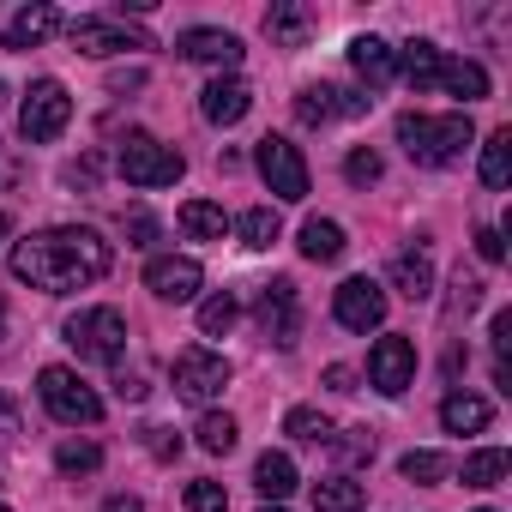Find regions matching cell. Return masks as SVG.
I'll return each instance as SVG.
<instances>
[{"instance_id":"9a60e30c","label":"cell","mask_w":512,"mask_h":512,"mask_svg":"<svg viewBox=\"0 0 512 512\" xmlns=\"http://www.w3.org/2000/svg\"><path fill=\"white\" fill-rule=\"evenodd\" d=\"M368 109H374V97L338 91V85H302V97H296V121L302 127H326L338 115H368Z\"/></svg>"},{"instance_id":"8d00e7d4","label":"cell","mask_w":512,"mask_h":512,"mask_svg":"<svg viewBox=\"0 0 512 512\" xmlns=\"http://www.w3.org/2000/svg\"><path fill=\"white\" fill-rule=\"evenodd\" d=\"M332 452H338L344 464H368V458H374V434H368V428H350L344 440L332 434Z\"/></svg>"},{"instance_id":"7c38bea8","label":"cell","mask_w":512,"mask_h":512,"mask_svg":"<svg viewBox=\"0 0 512 512\" xmlns=\"http://www.w3.org/2000/svg\"><path fill=\"white\" fill-rule=\"evenodd\" d=\"M410 380H416V344L398 338V332H386V338L368 350V386L386 392V398H404Z\"/></svg>"},{"instance_id":"9c48e42d","label":"cell","mask_w":512,"mask_h":512,"mask_svg":"<svg viewBox=\"0 0 512 512\" xmlns=\"http://www.w3.org/2000/svg\"><path fill=\"white\" fill-rule=\"evenodd\" d=\"M169 386H175V398H187V404H211V398H223V386H229V356H217L211 344H187V350L175 356Z\"/></svg>"},{"instance_id":"ac0fdd59","label":"cell","mask_w":512,"mask_h":512,"mask_svg":"<svg viewBox=\"0 0 512 512\" xmlns=\"http://www.w3.org/2000/svg\"><path fill=\"white\" fill-rule=\"evenodd\" d=\"M55 31H67V19H61L55 7H25V13L7 19V37H0V43H7L13 55H31V49H43Z\"/></svg>"},{"instance_id":"8fae6325","label":"cell","mask_w":512,"mask_h":512,"mask_svg":"<svg viewBox=\"0 0 512 512\" xmlns=\"http://www.w3.org/2000/svg\"><path fill=\"white\" fill-rule=\"evenodd\" d=\"M332 320L344 332H380L386 326V290L374 278H344L332 290Z\"/></svg>"},{"instance_id":"52a82bcc","label":"cell","mask_w":512,"mask_h":512,"mask_svg":"<svg viewBox=\"0 0 512 512\" xmlns=\"http://www.w3.org/2000/svg\"><path fill=\"white\" fill-rule=\"evenodd\" d=\"M253 326H260L266 344L296 350V338H302V302H296V284L290 278H272V284L253 290Z\"/></svg>"},{"instance_id":"ba28073f","label":"cell","mask_w":512,"mask_h":512,"mask_svg":"<svg viewBox=\"0 0 512 512\" xmlns=\"http://www.w3.org/2000/svg\"><path fill=\"white\" fill-rule=\"evenodd\" d=\"M67 121H73L67 85H61V79H31L25 109H19V133H25L31 145H55V139L67 133Z\"/></svg>"},{"instance_id":"7402d4cb","label":"cell","mask_w":512,"mask_h":512,"mask_svg":"<svg viewBox=\"0 0 512 512\" xmlns=\"http://www.w3.org/2000/svg\"><path fill=\"white\" fill-rule=\"evenodd\" d=\"M296 482H302V476H296V458H290V452H260V458H253V488H260L272 506L290 500Z\"/></svg>"},{"instance_id":"e575fe53","label":"cell","mask_w":512,"mask_h":512,"mask_svg":"<svg viewBox=\"0 0 512 512\" xmlns=\"http://www.w3.org/2000/svg\"><path fill=\"white\" fill-rule=\"evenodd\" d=\"M398 476H404V482H440V476H452V458L422 446V452H404V458H398Z\"/></svg>"},{"instance_id":"603a6c76","label":"cell","mask_w":512,"mask_h":512,"mask_svg":"<svg viewBox=\"0 0 512 512\" xmlns=\"http://www.w3.org/2000/svg\"><path fill=\"white\" fill-rule=\"evenodd\" d=\"M308 31H314V13L302 7V0H278V7L266 13V37H272L278 49H302Z\"/></svg>"},{"instance_id":"484cf974","label":"cell","mask_w":512,"mask_h":512,"mask_svg":"<svg viewBox=\"0 0 512 512\" xmlns=\"http://www.w3.org/2000/svg\"><path fill=\"white\" fill-rule=\"evenodd\" d=\"M284 434H290L296 446H332L338 428H332V416H326L320 404H296V410L284 416Z\"/></svg>"},{"instance_id":"ffe728a7","label":"cell","mask_w":512,"mask_h":512,"mask_svg":"<svg viewBox=\"0 0 512 512\" xmlns=\"http://www.w3.org/2000/svg\"><path fill=\"white\" fill-rule=\"evenodd\" d=\"M494 422V404L488 398H476V392H446L440 398V428L446 434H482Z\"/></svg>"},{"instance_id":"4fadbf2b","label":"cell","mask_w":512,"mask_h":512,"mask_svg":"<svg viewBox=\"0 0 512 512\" xmlns=\"http://www.w3.org/2000/svg\"><path fill=\"white\" fill-rule=\"evenodd\" d=\"M175 49H181V61H199V67H217V79L223 73H235L241 67V37L235 31H217V25H193V31H181L175 37Z\"/></svg>"},{"instance_id":"d6986e66","label":"cell","mask_w":512,"mask_h":512,"mask_svg":"<svg viewBox=\"0 0 512 512\" xmlns=\"http://www.w3.org/2000/svg\"><path fill=\"white\" fill-rule=\"evenodd\" d=\"M350 67L368 79V85H386V79H398V49L386 43V37H350Z\"/></svg>"},{"instance_id":"5b68a950","label":"cell","mask_w":512,"mask_h":512,"mask_svg":"<svg viewBox=\"0 0 512 512\" xmlns=\"http://www.w3.org/2000/svg\"><path fill=\"white\" fill-rule=\"evenodd\" d=\"M115 169H121L133 187H175L187 163H181V151L163 145L157 133H127L121 151H115Z\"/></svg>"},{"instance_id":"2e32d148","label":"cell","mask_w":512,"mask_h":512,"mask_svg":"<svg viewBox=\"0 0 512 512\" xmlns=\"http://www.w3.org/2000/svg\"><path fill=\"white\" fill-rule=\"evenodd\" d=\"M440 73H446V49L440 43H428V37H410L404 49H398V79L422 97V91H440Z\"/></svg>"},{"instance_id":"836d02e7","label":"cell","mask_w":512,"mask_h":512,"mask_svg":"<svg viewBox=\"0 0 512 512\" xmlns=\"http://www.w3.org/2000/svg\"><path fill=\"white\" fill-rule=\"evenodd\" d=\"M97 464H103V446L97 440H61L55 446V470L61 476H91Z\"/></svg>"},{"instance_id":"e0dca14e","label":"cell","mask_w":512,"mask_h":512,"mask_svg":"<svg viewBox=\"0 0 512 512\" xmlns=\"http://www.w3.org/2000/svg\"><path fill=\"white\" fill-rule=\"evenodd\" d=\"M247 109H253V85L235 79V73H229V79H211V85L199 91V115H205L211 127H235Z\"/></svg>"},{"instance_id":"4316f807","label":"cell","mask_w":512,"mask_h":512,"mask_svg":"<svg viewBox=\"0 0 512 512\" xmlns=\"http://www.w3.org/2000/svg\"><path fill=\"white\" fill-rule=\"evenodd\" d=\"M181 229H187L193 241H223V235H229V211L211 205V199H187V205H181Z\"/></svg>"},{"instance_id":"bcb514c9","label":"cell","mask_w":512,"mask_h":512,"mask_svg":"<svg viewBox=\"0 0 512 512\" xmlns=\"http://www.w3.org/2000/svg\"><path fill=\"white\" fill-rule=\"evenodd\" d=\"M0 235H13V217H7V211H0Z\"/></svg>"},{"instance_id":"f6af8a7d","label":"cell","mask_w":512,"mask_h":512,"mask_svg":"<svg viewBox=\"0 0 512 512\" xmlns=\"http://www.w3.org/2000/svg\"><path fill=\"white\" fill-rule=\"evenodd\" d=\"M13 181H19V163H13L7 151H0V187H13Z\"/></svg>"},{"instance_id":"d6a6232c","label":"cell","mask_w":512,"mask_h":512,"mask_svg":"<svg viewBox=\"0 0 512 512\" xmlns=\"http://www.w3.org/2000/svg\"><path fill=\"white\" fill-rule=\"evenodd\" d=\"M193 434H199V452H211V458H229L235 452V416H223V410H205Z\"/></svg>"},{"instance_id":"277c9868","label":"cell","mask_w":512,"mask_h":512,"mask_svg":"<svg viewBox=\"0 0 512 512\" xmlns=\"http://www.w3.org/2000/svg\"><path fill=\"white\" fill-rule=\"evenodd\" d=\"M67 37H73V49H79V55H91V61L133 55V49H157V43H151V31L127 25L121 13H85V19H67Z\"/></svg>"},{"instance_id":"f35d334b","label":"cell","mask_w":512,"mask_h":512,"mask_svg":"<svg viewBox=\"0 0 512 512\" xmlns=\"http://www.w3.org/2000/svg\"><path fill=\"white\" fill-rule=\"evenodd\" d=\"M121 229H127V247H151V241H157V217H151L145 205H133V211L121 217Z\"/></svg>"},{"instance_id":"d590c367","label":"cell","mask_w":512,"mask_h":512,"mask_svg":"<svg viewBox=\"0 0 512 512\" xmlns=\"http://www.w3.org/2000/svg\"><path fill=\"white\" fill-rule=\"evenodd\" d=\"M187 512H229V494H223V482H187Z\"/></svg>"},{"instance_id":"83f0119b","label":"cell","mask_w":512,"mask_h":512,"mask_svg":"<svg viewBox=\"0 0 512 512\" xmlns=\"http://www.w3.org/2000/svg\"><path fill=\"white\" fill-rule=\"evenodd\" d=\"M506 470H512V458H506L500 446H482V452H470V458L458 464L464 488H500V482H506Z\"/></svg>"},{"instance_id":"3957f363","label":"cell","mask_w":512,"mask_h":512,"mask_svg":"<svg viewBox=\"0 0 512 512\" xmlns=\"http://www.w3.org/2000/svg\"><path fill=\"white\" fill-rule=\"evenodd\" d=\"M37 398H43V410L61 422V428H97L103 422V398L85 386V374H73V368H43L37 374Z\"/></svg>"},{"instance_id":"74e56055","label":"cell","mask_w":512,"mask_h":512,"mask_svg":"<svg viewBox=\"0 0 512 512\" xmlns=\"http://www.w3.org/2000/svg\"><path fill=\"white\" fill-rule=\"evenodd\" d=\"M344 175H350L356 187H368V181H380V151H368V145H356V151L344 157Z\"/></svg>"},{"instance_id":"f907efd6","label":"cell","mask_w":512,"mask_h":512,"mask_svg":"<svg viewBox=\"0 0 512 512\" xmlns=\"http://www.w3.org/2000/svg\"><path fill=\"white\" fill-rule=\"evenodd\" d=\"M0 512H13V506H0Z\"/></svg>"},{"instance_id":"60d3db41","label":"cell","mask_w":512,"mask_h":512,"mask_svg":"<svg viewBox=\"0 0 512 512\" xmlns=\"http://www.w3.org/2000/svg\"><path fill=\"white\" fill-rule=\"evenodd\" d=\"M452 290H458V296H452V314L482 308V284H476V278H464V272H458V284H452Z\"/></svg>"},{"instance_id":"7dc6e473","label":"cell","mask_w":512,"mask_h":512,"mask_svg":"<svg viewBox=\"0 0 512 512\" xmlns=\"http://www.w3.org/2000/svg\"><path fill=\"white\" fill-rule=\"evenodd\" d=\"M0 338H7V302H0Z\"/></svg>"},{"instance_id":"7bdbcfd3","label":"cell","mask_w":512,"mask_h":512,"mask_svg":"<svg viewBox=\"0 0 512 512\" xmlns=\"http://www.w3.org/2000/svg\"><path fill=\"white\" fill-rule=\"evenodd\" d=\"M350 380H356V374H350V368H344V362H338V368H326V386H332V392H356V386H350Z\"/></svg>"},{"instance_id":"ee69618b","label":"cell","mask_w":512,"mask_h":512,"mask_svg":"<svg viewBox=\"0 0 512 512\" xmlns=\"http://www.w3.org/2000/svg\"><path fill=\"white\" fill-rule=\"evenodd\" d=\"M103 512H145V506H139L133 494H109V500H103Z\"/></svg>"},{"instance_id":"1f68e13d","label":"cell","mask_w":512,"mask_h":512,"mask_svg":"<svg viewBox=\"0 0 512 512\" xmlns=\"http://www.w3.org/2000/svg\"><path fill=\"white\" fill-rule=\"evenodd\" d=\"M241 320V302H235V290H217V296H205L199 302V332L205 338H229V326Z\"/></svg>"},{"instance_id":"6da1fadb","label":"cell","mask_w":512,"mask_h":512,"mask_svg":"<svg viewBox=\"0 0 512 512\" xmlns=\"http://www.w3.org/2000/svg\"><path fill=\"white\" fill-rule=\"evenodd\" d=\"M7 266L19 284H31L43 296H79L115 272V247L85 223H49V229H31L13 241Z\"/></svg>"},{"instance_id":"f546056e","label":"cell","mask_w":512,"mask_h":512,"mask_svg":"<svg viewBox=\"0 0 512 512\" xmlns=\"http://www.w3.org/2000/svg\"><path fill=\"white\" fill-rule=\"evenodd\" d=\"M302 253H308L314 266L338 260V253H344V223H332V217H308V223H302Z\"/></svg>"},{"instance_id":"b9f144b4","label":"cell","mask_w":512,"mask_h":512,"mask_svg":"<svg viewBox=\"0 0 512 512\" xmlns=\"http://www.w3.org/2000/svg\"><path fill=\"white\" fill-rule=\"evenodd\" d=\"M145 452H151V458H175V452H181V434H169V428H145Z\"/></svg>"},{"instance_id":"ab89813d","label":"cell","mask_w":512,"mask_h":512,"mask_svg":"<svg viewBox=\"0 0 512 512\" xmlns=\"http://www.w3.org/2000/svg\"><path fill=\"white\" fill-rule=\"evenodd\" d=\"M476 253H482L488 266H500V260H506V241H500V229H494V223H482V229H476Z\"/></svg>"},{"instance_id":"7a4b0ae2","label":"cell","mask_w":512,"mask_h":512,"mask_svg":"<svg viewBox=\"0 0 512 512\" xmlns=\"http://www.w3.org/2000/svg\"><path fill=\"white\" fill-rule=\"evenodd\" d=\"M470 139H476L470 115H398V145H404V157L422 163V169L458 163V157L470 151Z\"/></svg>"},{"instance_id":"5bb4252c","label":"cell","mask_w":512,"mask_h":512,"mask_svg":"<svg viewBox=\"0 0 512 512\" xmlns=\"http://www.w3.org/2000/svg\"><path fill=\"white\" fill-rule=\"evenodd\" d=\"M199 284H205V272H199V260H187V253H157L145 266V290L157 302H193Z\"/></svg>"},{"instance_id":"44dd1931","label":"cell","mask_w":512,"mask_h":512,"mask_svg":"<svg viewBox=\"0 0 512 512\" xmlns=\"http://www.w3.org/2000/svg\"><path fill=\"white\" fill-rule=\"evenodd\" d=\"M392 284H398V296H410V302H428L434 296V260L422 247H404V253H392Z\"/></svg>"},{"instance_id":"cb8c5ba5","label":"cell","mask_w":512,"mask_h":512,"mask_svg":"<svg viewBox=\"0 0 512 512\" xmlns=\"http://www.w3.org/2000/svg\"><path fill=\"white\" fill-rule=\"evenodd\" d=\"M440 91L458 97V103H482V97H488V67H482V61H452V55H446Z\"/></svg>"},{"instance_id":"4dcf8cb0","label":"cell","mask_w":512,"mask_h":512,"mask_svg":"<svg viewBox=\"0 0 512 512\" xmlns=\"http://www.w3.org/2000/svg\"><path fill=\"white\" fill-rule=\"evenodd\" d=\"M506 169H512V127H494L482 139V187H506Z\"/></svg>"},{"instance_id":"30bf717a","label":"cell","mask_w":512,"mask_h":512,"mask_svg":"<svg viewBox=\"0 0 512 512\" xmlns=\"http://www.w3.org/2000/svg\"><path fill=\"white\" fill-rule=\"evenodd\" d=\"M253 163H260L266 187H272L284 205H302V199H308V163H302V151H296L290 139L266 133V139H260V151H253Z\"/></svg>"},{"instance_id":"8992f818","label":"cell","mask_w":512,"mask_h":512,"mask_svg":"<svg viewBox=\"0 0 512 512\" xmlns=\"http://www.w3.org/2000/svg\"><path fill=\"white\" fill-rule=\"evenodd\" d=\"M61 338L79 350V362H121V350H127V314L121 308H79L61 326Z\"/></svg>"},{"instance_id":"c3c4849f","label":"cell","mask_w":512,"mask_h":512,"mask_svg":"<svg viewBox=\"0 0 512 512\" xmlns=\"http://www.w3.org/2000/svg\"><path fill=\"white\" fill-rule=\"evenodd\" d=\"M260 512H284V506H260Z\"/></svg>"},{"instance_id":"816d5d0a","label":"cell","mask_w":512,"mask_h":512,"mask_svg":"<svg viewBox=\"0 0 512 512\" xmlns=\"http://www.w3.org/2000/svg\"><path fill=\"white\" fill-rule=\"evenodd\" d=\"M482 512H494V506H482Z\"/></svg>"},{"instance_id":"d4e9b609","label":"cell","mask_w":512,"mask_h":512,"mask_svg":"<svg viewBox=\"0 0 512 512\" xmlns=\"http://www.w3.org/2000/svg\"><path fill=\"white\" fill-rule=\"evenodd\" d=\"M229 229H235V235H241V247H253V253H266V247L284 235V223H278V211H272V205H253V211L229 217Z\"/></svg>"},{"instance_id":"681fc988","label":"cell","mask_w":512,"mask_h":512,"mask_svg":"<svg viewBox=\"0 0 512 512\" xmlns=\"http://www.w3.org/2000/svg\"><path fill=\"white\" fill-rule=\"evenodd\" d=\"M0 97H7V85H0Z\"/></svg>"},{"instance_id":"f1b7e54d","label":"cell","mask_w":512,"mask_h":512,"mask_svg":"<svg viewBox=\"0 0 512 512\" xmlns=\"http://www.w3.org/2000/svg\"><path fill=\"white\" fill-rule=\"evenodd\" d=\"M368 506V488L350 482V476H326L314 482V512H362Z\"/></svg>"}]
</instances>
